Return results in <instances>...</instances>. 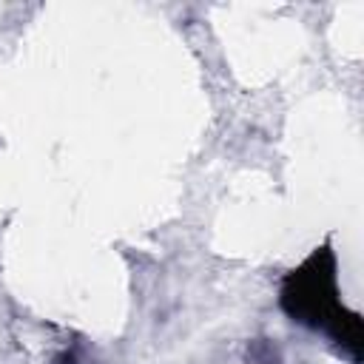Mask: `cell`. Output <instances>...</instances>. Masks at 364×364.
<instances>
[{
	"label": "cell",
	"mask_w": 364,
	"mask_h": 364,
	"mask_svg": "<svg viewBox=\"0 0 364 364\" xmlns=\"http://www.w3.org/2000/svg\"><path fill=\"white\" fill-rule=\"evenodd\" d=\"M336 282H333V256L327 250L316 253L299 273L287 279L284 287V307L313 327H327L330 316H336Z\"/></svg>",
	"instance_id": "6da1fadb"
}]
</instances>
